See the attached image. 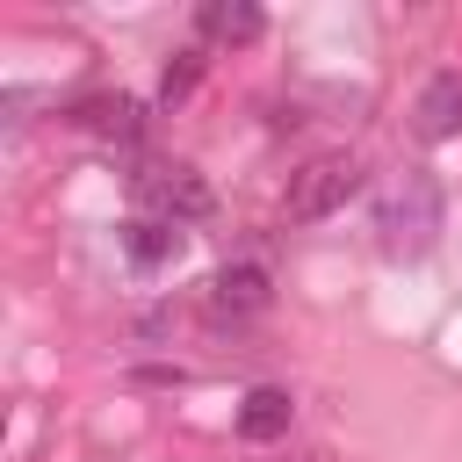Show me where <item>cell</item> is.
<instances>
[{
    "mask_svg": "<svg viewBox=\"0 0 462 462\" xmlns=\"http://www.w3.org/2000/svg\"><path fill=\"white\" fill-rule=\"evenodd\" d=\"M440 217H448V202H440V180H433L426 166H397V173L383 180V195H375V238H383L390 260L433 253Z\"/></svg>",
    "mask_w": 462,
    "mask_h": 462,
    "instance_id": "obj_1",
    "label": "cell"
},
{
    "mask_svg": "<svg viewBox=\"0 0 462 462\" xmlns=\"http://www.w3.org/2000/svg\"><path fill=\"white\" fill-rule=\"evenodd\" d=\"M346 195H361V159H354V152H325V159H310V166L289 180V217H296V224H318V217H332Z\"/></svg>",
    "mask_w": 462,
    "mask_h": 462,
    "instance_id": "obj_2",
    "label": "cell"
},
{
    "mask_svg": "<svg viewBox=\"0 0 462 462\" xmlns=\"http://www.w3.org/2000/svg\"><path fill=\"white\" fill-rule=\"evenodd\" d=\"M137 202L159 209L166 224H188V217L209 209V188H202L188 166H144V173H137Z\"/></svg>",
    "mask_w": 462,
    "mask_h": 462,
    "instance_id": "obj_3",
    "label": "cell"
},
{
    "mask_svg": "<svg viewBox=\"0 0 462 462\" xmlns=\"http://www.w3.org/2000/svg\"><path fill=\"white\" fill-rule=\"evenodd\" d=\"M209 310H217V318H253V310H267V267H260V260H231V267H217V282H209Z\"/></svg>",
    "mask_w": 462,
    "mask_h": 462,
    "instance_id": "obj_4",
    "label": "cell"
},
{
    "mask_svg": "<svg viewBox=\"0 0 462 462\" xmlns=\"http://www.w3.org/2000/svg\"><path fill=\"white\" fill-rule=\"evenodd\" d=\"M462 123V72H433L419 94V137H448Z\"/></svg>",
    "mask_w": 462,
    "mask_h": 462,
    "instance_id": "obj_5",
    "label": "cell"
},
{
    "mask_svg": "<svg viewBox=\"0 0 462 462\" xmlns=\"http://www.w3.org/2000/svg\"><path fill=\"white\" fill-rule=\"evenodd\" d=\"M173 245H180V224H166V217H130V224H123V253H130L137 267L173 260Z\"/></svg>",
    "mask_w": 462,
    "mask_h": 462,
    "instance_id": "obj_6",
    "label": "cell"
},
{
    "mask_svg": "<svg viewBox=\"0 0 462 462\" xmlns=\"http://www.w3.org/2000/svg\"><path fill=\"white\" fill-rule=\"evenodd\" d=\"M195 29H202V36H217V43H253V36L267 29V14H260V7H245V0H231V7L217 0V7H202V14H195Z\"/></svg>",
    "mask_w": 462,
    "mask_h": 462,
    "instance_id": "obj_7",
    "label": "cell"
},
{
    "mask_svg": "<svg viewBox=\"0 0 462 462\" xmlns=\"http://www.w3.org/2000/svg\"><path fill=\"white\" fill-rule=\"evenodd\" d=\"M289 390H253L245 404H238V433L245 440H274V433H289Z\"/></svg>",
    "mask_w": 462,
    "mask_h": 462,
    "instance_id": "obj_8",
    "label": "cell"
},
{
    "mask_svg": "<svg viewBox=\"0 0 462 462\" xmlns=\"http://www.w3.org/2000/svg\"><path fill=\"white\" fill-rule=\"evenodd\" d=\"M195 79H202V51H180V65H166V79H159V101L173 108V101H180Z\"/></svg>",
    "mask_w": 462,
    "mask_h": 462,
    "instance_id": "obj_9",
    "label": "cell"
}]
</instances>
